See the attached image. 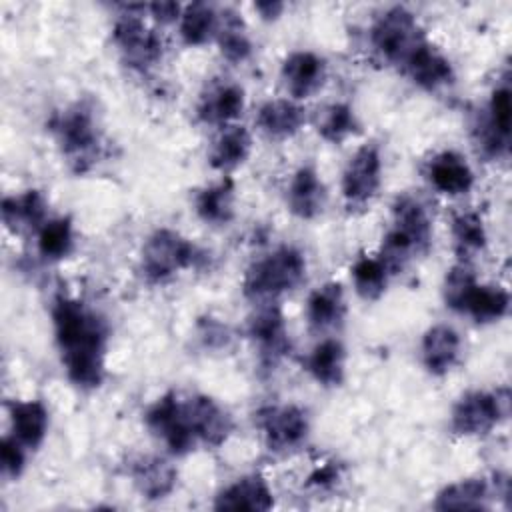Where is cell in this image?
Returning a JSON list of instances; mask_svg holds the SVG:
<instances>
[{
    "instance_id": "obj_1",
    "label": "cell",
    "mask_w": 512,
    "mask_h": 512,
    "mask_svg": "<svg viewBox=\"0 0 512 512\" xmlns=\"http://www.w3.org/2000/svg\"><path fill=\"white\" fill-rule=\"evenodd\" d=\"M50 314L68 380L80 390L98 388L106 376V320L78 298L66 294L54 298Z\"/></svg>"
},
{
    "instance_id": "obj_2",
    "label": "cell",
    "mask_w": 512,
    "mask_h": 512,
    "mask_svg": "<svg viewBox=\"0 0 512 512\" xmlns=\"http://www.w3.org/2000/svg\"><path fill=\"white\" fill-rule=\"evenodd\" d=\"M48 126L60 146L62 156L76 174L88 172L98 162L102 134L92 102L78 100L66 106L50 118Z\"/></svg>"
},
{
    "instance_id": "obj_3",
    "label": "cell",
    "mask_w": 512,
    "mask_h": 512,
    "mask_svg": "<svg viewBox=\"0 0 512 512\" xmlns=\"http://www.w3.org/2000/svg\"><path fill=\"white\" fill-rule=\"evenodd\" d=\"M306 272L304 254L292 244H282L246 268L242 292L256 304L274 302L282 294L296 290L306 280Z\"/></svg>"
},
{
    "instance_id": "obj_4",
    "label": "cell",
    "mask_w": 512,
    "mask_h": 512,
    "mask_svg": "<svg viewBox=\"0 0 512 512\" xmlns=\"http://www.w3.org/2000/svg\"><path fill=\"white\" fill-rule=\"evenodd\" d=\"M206 252L172 228H156L142 246L140 270L148 284H164L182 270L200 268Z\"/></svg>"
},
{
    "instance_id": "obj_5",
    "label": "cell",
    "mask_w": 512,
    "mask_h": 512,
    "mask_svg": "<svg viewBox=\"0 0 512 512\" xmlns=\"http://www.w3.org/2000/svg\"><path fill=\"white\" fill-rule=\"evenodd\" d=\"M138 6H124V12L116 16L112 24V42L118 48L126 66L136 72H148L162 60L164 42L158 32L146 26Z\"/></svg>"
},
{
    "instance_id": "obj_6",
    "label": "cell",
    "mask_w": 512,
    "mask_h": 512,
    "mask_svg": "<svg viewBox=\"0 0 512 512\" xmlns=\"http://www.w3.org/2000/svg\"><path fill=\"white\" fill-rule=\"evenodd\" d=\"M510 394L508 388L468 390L452 406L450 430L458 436H486L508 416Z\"/></svg>"
},
{
    "instance_id": "obj_7",
    "label": "cell",
    "mask_w": 512,
    "mask_h": 512,
    "mask_svg": "<svg viewBox=\"0 0 512 512\" xmlns=\"http://www.w3.org/2000/svg\"><path fill=\"white\" fill-rule=\"evenodd\" d=\"M426 40L416 16L404 6L384 10L370 28L374 50L392 64L402 66L404 60Z\"/></svg>"
},
{
    "instance_id": "obj_8",
    "label": "cell",
    "mask_w": 512,
    "mask_h": 512,
    "mask_svg": "<svg viewBox=\"0 0 512 512\" xmlns=\"http://www.w3.org/2000/svg\"><path fill=\"white\" fill-rule=\"evenodd\" d=\"M146 428L166 446L174 456H184L198 446L192 432L184 398L176 392H166L154 400L144 414Z\"/></svg>"
},
{
    "instance_id": "obj_9",
    "label": "cell",
    "mask_w": 512,
    "mask_h": 512,
    "mask_svg": "<svg viewBox=\"0 0 512 512\" xmlns=\"http://www.w3.org/2000/svg\"><path fill=\"white\" fill-rule=\"evenodd\" d=\"M256 426L268 450L288 454L306 442L310 418L298 404H272L258 410Z\"/></svg>"
},
{
    "instance_id": "obj_10",
    "label": "cell",
    "mask_w": 512,
    "mask_h": 512,
    "mask_svg": "<svg viewBox=\"0 0 512 512\" xmlns=\"http://www.w3.org/2000/svg\"><path fill=\"white\" fill-rule=\"evenodd\" d=\"M248 338L252 340L258 366L262 370H274L290 352V338L284 314L276 302L258 304V308L248 318L246 326Z\"/></svg>"
},
{
    "instance_id": "obj_11",
    "label": "cell",
    "mask_w": 512,
    "mask_h": 512,
    "mask_svg": "<svg viewBox=\"0 0 512 512\" xmlns=\"http://www.w3.org/2000/svg\"><path fill=\"white\" fill-rule=\"evenodd\" d=\"M382 186V154L376 144H362L342 172V196L348 210H364Z\"/></svg>"
},
{
    "instance_id": "obj_12",
    "label": "cell",
    "mask_w": 512,
    "mask_h": 512,
    "mask_svg": "<svg viewBox=\"0 0 512 512\" xmlns=\"http://www.w3.org/2000/svg\"><path fill=\"white\" fill-rule=\"evenodd\" d=\"M414 256L426 254L432 244V216L414 194H398L392 202V228L388 230Z\"/></svg>"
},
{
    "instance_id": "obj_13",
    "label": "cell",
    "mask_w": 512,
    "mask_h": 512,
    "mask_svg": "<svg viewBox=\"0 0 512 512\" xmlns=\"http://www.w3.org/2000/svg\"><path fill=\"white\" fill-rule=\"evenodd\" d=\"M184 404L198 444L218 448L230 438L234 420L220 402L206 394H194L184 398Z\"/></svg>"
},
{
    "instance_id": "obj_14",
    "label": "cell",
    "mask_w": 512,
    "mask_h": 512,
    "mask_svg": "<svg viewBox=\"0 0 512 512\" xmlns=\"http://www.w3.org/2000/svg\"><path fill=\"white\" fill-rule=\"evenodd\" d=\"M326 62L322 56L310 50H296L288 54L280 68V78L292 100L300 102L316 92L326 82Z\"/></svg>"
},
{
    "instance_id": "obj_15",
    "label": "cell",
    "mask_w": 512,
    "mask_h": 512,
    "mask_svg": "<svg viewBox=\"0 0 512 512\" xmlns=\"http://www.w3.org/2000/svg\"><path fill=\"white\" fill-rule=\"evenodd\" d=\"M244 88L232 80H214L200 94L196 114L198 120L210 126H228L244 112Z\"/></svg>"
},
{
    "instance_id": "obj_16",
    "label": "cell",
    "mask_w": 512,
    "mask_h": 512,
    "mask_svg": "<svg viewBox=\"0 0 512 512\" xmlns=\"http://www.w3.org/2000/svg\"><path fill=\"white\" fill-rule=\"evenodd\" d=\"M328 202V190L314 166H300L286 186V206L300 220L318 218Z\"/></svg>"
},
{
    "instance_id": "obj_17",
    "label": "cell",
    "mask_w": 512,
    "mask_h": 512,
    "mask_svg": "<svg viewBox=\"0 0 512 512\" xmlns=\"http://www.w3.org/2000/svg\"><path fill=\"white\" fill-rule=\"evenodd\" d=\"M400 68L416 86L426 92H436L454 82V68L450 60L428 40H424Z\"/></svg>"
},
{
    "instance_id": "obj_18",
    "label": "cell",
    "mask_w": 512,
    "mask_h": 512,
    "mask_svg": "<svg viewBox=\"0 0 512 512\" xmlns=\"http://www.w3.org/2000/svg\"><path fill=\"white\" fill-rule=\"evenodd\" d=\"M426 178L432 188L446 196H462L474 186V172L468 160L456 150H442L428 160Z\"/></svg>"
},
{
    "instance_id": "obj_19",
    "label": "cell",
    "mask_w": 512,
    "mask_h": 512,
    "mask_svg": "<svg viewBox=\"0 0 512 512\" xmlns=\"http://www.w3.org/2000/svg\"><path fill=\"white\" fill-rule=\"evenodd\" d=\"M128 474L136 490L148 500H162L176 488L178 472L176 468L162 456H136L130 466Z\"/></svg>"
},
{
    "instance_id": "obj_20",
    "label": "cell",
    "mask_w": 512,
    "mask_h": 512,
    "mask_svg": "<svg viewBox=\"0 0 512 512\" xmlns=\"http://www.w3.org/2000/svg\"><path fill=\"white\" fill-rule=\"evenodd\" d=\"M346 318V298L340 282H324L306 300V320L312 332L324 334L340 328Z\"/></svg>"
},
{
    "instance_id": "obj_21",
    "label": "cell",
    "mask_w": 512,
    "mask_h": 512,
    "mask_svg": "<svg viewBox=\"0 0 512 512\" xmlns=\"http://www.w3.org/2000/svg\"><path fill=\"white\" fill-rule=\"evenodd\" d=\"M460 336L448 324L430 326L420 342V360L428 374L446 376L458 362Z\"/></svg>"
},
{
    "instance_id": "obj_22",
    "label": "cell",
    "mask_w": 512,
    "mask_h": 512,
    "mask_svg": "<svg viewBox=\"0 0 512 512\" xmlns=\"http://www.w3.org/2000/svg\"><path fill=\"white\" fill-rule=\"evenodd\" d=\"M274 506V494L268 482L258 474H248L218 492L214 498L216 510H252L266 512Z\"/></svg>"
},
{
    "instance_id": "obj_23",
    "label": "cell",
    "mask_w": 512,
    "mask_h": 512,
    "mask_svg": "<svg viewBox=\"0 0 512 512\" xmlns=\"http://www.w3.org/2000/svg\"><path fill=\"white\" fill-rule=\"evenodd\" d=\"M6 410L10 416L12 436L26 450H36L48 434L50 414L46 404L42 400H10L6 402Z\"/></svg>"
},
{
    "instance_id": "obj_24",
    "label": "cell",
    "mask_w": 512,
    "mask_h": 512,
    "mask_svg": "<svg viewBox=\"0 0 512 512\" xmlns=\"http://www.w3.org/2000/svg\"><path fill=\"white\" fill-rule=\"evenodd\" d=\"M306 124V110L292 98H274L260 106L256 126L272 140H288Z\"/></svg>"
},
{
    "instance_id": "obj_25",
    "label": "cell",
    "mask_w": 512,
    "mask_h": 512,
    "mask_svg": "<svg viewBox=\"0 0 512 512\" xmlns=\"http://www.w3.org/2000/svg\"><path fill=\"white\" fill-rule=\"evenodd\" d=\"M250 152H252L250 132L244 126L228 124V126H222L220 132L214 136L208 150V162L214 170L232 172L248 160Z\"/></svg>"
},
{
    "instance_id": "obj_26",
    "label": "cell",
    "mask_w": 512,
    "mask_h": 512,
    "mask_svg": "<svg viewBox=\"0 0 512 512\" xmlns=\"http://www.w3.org/2000/svg\"><path fill=\"white\" fill-rule=\"evenodd\" d=\"M306 372L324 388H336L346 376V348L336 338L320 340L306 356Z\"/></svg>"
},
{
    "instance_id": "obj_27",
    "label": "cell",
    "mask_w": 512,
    "mask_h": 512,
    "mask_svg": "<svg viewBox=\"0 0 512 512\" xmlns=\"http://www.w3.org/2000/svg\"><path fill=\"white\" fill-rule=\"evenodd\" d=\"M48 204L42 192L26 190L18 196H6L2 200V222L12 232L40 230L48 220Z\"/></svg>"
},
{
    "instance_id": "obj_28",
    "label": "cell",
    "mask_w": 512,
    "mask_h": 512,
    "mask_svg": "<svg viewBox=\"0 0 512 512\" xmlns=\"http://www.w3.org/2000/svg\"><path fill=\"white\" fill-rule=\"evenodd\" d=\"M234 198L236 188L232 178H222L216 184H210L196 192L194 212L196 216L210 226H226L234 218Z\"/></svg>"
},
{
    "instance_id": "obj_29",
    "label": "cell",
    "mask_w": 512,
    "mask_h": 512,
    "mask_svg": "<svg viewBox=\"0 0 512 512\" xmlns=\"http://www.w3.org/2000/svg\"><path fill=\"white\" fill-rule=\"evenodd\" d=\"M492 486L484 478H464L444 486L434 500L436 510H486Z\"/></svg>"
},
{
    "instance_id": "obj_30",
    "label": "cell",
    "mask_w": 512,
    "mask_h": 512,
    "mask_svg": "<svg viewBox=\"0 0 512 512\" xmlns=\"http://www.w3.org/2000/svg\"><path fill=\"white\" fill-rule=\"evenodd\" d=\"M220 24V12L208 2H192L182 8L178 20V32L184 44L204 46L216 38Z\"/></svg>"
},
{
    "instance_id": "obj_31",
    "label": "cell",
    "mask_w": 512,
    "mask_h": 512,
    "mask_svg": "<svg viewBox=\"0 0 512 512\" xmlns=\"http://www.w3.org/2000/svg\"><path fill=\"white\" fill-rule=\"evenodd\" d=\"M508 308H510L508 290H504L502 286L476 282L460 314H468L476 324H492L502 320L508 314Z\"/></svg>"
},
{
    "instance_id": "obj_32",
    "label": "cell",
    "mask_w": 512,
    "mask_h": 512,
    "mask_svg": "<svg viewBox=\"0 0 512 512\" xmlns=\"http://www.w3.org/2000/svg\"><path fill=\"white\" fill-rule=\"evenodd\" d=\"M214 40L218 42L220 54L232 64H242L252 54V42L246 32V24L240 14L230 8L220 12V24Z\"/></svg>"
},
{
    "instance_id": "obj_33",
    "label": "cell",
    "mask_w": 512,
    "mask_h": 512,
    "mask_svg": "<svg viewBox=\"0 0 512 512\" xmlns=\"http://www.w3.org/2000/svg\"><path fill=\"white\" fill-rule=\"evenodd\" d=\"M486 242V226L476 210H464L452 218V244L460 262H468L472 256L480 254Z\"/></svg>"
},
{
    "instance_id": "obj_34",
    "label": "cell",
    "mask_w": 512,
    "mask_h": 512,
    "mask_svg": "<svg viewBox=\"0 0 512 512\" xmlns=\"http://www.w3.org/2000/svg\"><path fill=\"white\" fill-rule=\"evenodd\" d=\"M316 130L326 142L342 144L360 132V120L350 104L332 102L320 110L316 118Z\"/></svg>"
},
{
    "instance_id": "obj_35",
    "label": "cell",
    "mask_w": 512,
    "mask_h": 512,
    "mask_svg": "<svg viewBox=\"0 0 512 512\" xmlns=\"http://www.w3.org/2000/svg\"><path fill=\"white\" fill-rule=\"evenodd\" d=\"M356 294L366 302H376L386 292L390 272L378 256H358L350 268Z\"/></svg>"
},
{
    "instance_id": "obj_36",
    "label": "cell",
    "mask_w": 512,
    "mask_h": 512,
    "mask_svg": "<svg viewBox=\"0 0 512 512\" xmlns=\"http://www.w3.org/2000/svg\"><path fill=\"white\" fill-rule=\"evenodd\" d=\"M36 234L38 254L46 260H64L74 250V226L68 216L48 218Z\"/></svg>"
},
{
    "instance_id": "obj_37",
    "label": "cell",
    "mask_w": 512,
    "mask_h": 512,
    "mask_svg": "<svg viewBox=\"0 0 512 512\" xmlns=\"http://www.w3.org/2000/svg\"><path fill=\"white\" fill-rule=\"evenodd\" d=\"M476 282H478V278L468 262H458L456 266H452L446 272L444 284H442L444 304L454 312H462V306H464L470 290L476 286Z\"/></svg>"
},
{
    "instance_id": "obj_38",
    "label": "cell",
    "mask_w": 512,
    "mask_h": 512,
    "mask_svg": "<svg viewBox=\"0 0 512 512\" xmlns=\"http://www.w3.org/2000/svg\"><path fill=\"white\" fill-rule=\"evenodd\" d=\"M510 116H512V100L508 84H502L492 90L488 110L482 120L502 138L510 140Z\"/></svg>"
},
{
    "instance_id": "obj_39",
    "label": "cell",
    "mask_w": 512,
    "mask_h": 512,
    "mask_svg": "<svg viewBox=\"0 0 512 512\" xmlns=\"http://www.w3.org/2000/svg\"><path fill=\"white\" fill-rule=\"evenodd\" d=\"M0 466L6 478H18L26 466V448L12 434L2 438Z\"/></svg>"
},
{
    "instance_id": "obj_40",
    "label": "cell",
    "mask_w": 512,
    "mask_h": 512,
    "mask_svg": "<svg viewBox=\"0 0 512 512\" xmlns=\"http://www.w3.org/2000/svg\"><path fill=\"white\" fill-rule=\"evenodd\" d=\"M200 338L206 348H226L230 342V332L226 324L214 318H206L200 322Z\"/></svg>"
},
{
    "instance_id": "obj_41",
    "label": "cell",
    "mask_w": 512,
    "mask_h": 512,
    "mask_svg": "<svg viewBox=\"0 0 512 512\" xmlns=\"http://www.w3.org/2000/svg\"><path fill=\"white\" fill-rule=\"evenodd\" d=\"M150 16L160 24H170L174 20H180L182 6L178 2H152L146 6Z\"/></svg>"
},
{
    "instance_id": "obj_42",
    "label": "cell",
    "mask_w": 512,
    "mask_h": 512,
    "mask_svg": "<svg viewBox=\"0 0 512 512\" xmlns=\"http://www.w3.org/2000/svg\"><path fill=\"white\" fill-rule=\"evenodd\" d=\"M254 10L260 14V18H264V20H276L280 14H282V10H284V4L282 2H256L254 4Z\"/></svg>"
}]
</instances>
